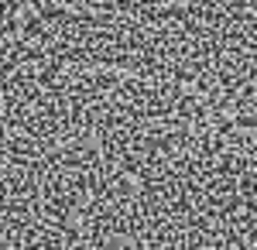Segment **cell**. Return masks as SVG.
<instances>
[{"mask_svg":"<svg viewBox=\"0 0 257 250\" xmlns=\"http://www.w3.org/2000/svg\"><path fill=\"white\" fill-rule=\"evenodd\" d=\"M233 131H250V134H257V113L254 110H240V113H233Z\"/></svg>","mask_w":257,"mask_h":250,"instance_id":"obj_1","label":"cell"}]
</instances>
